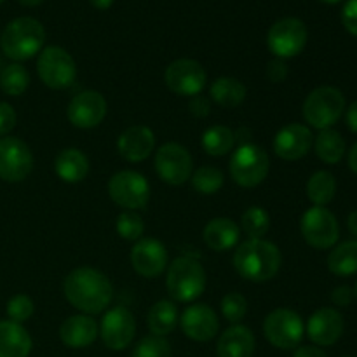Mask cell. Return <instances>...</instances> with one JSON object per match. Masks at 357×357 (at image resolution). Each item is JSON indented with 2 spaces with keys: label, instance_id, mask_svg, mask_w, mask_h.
Segmentation results:
<instances>
[{
  "label": "cell",
  "instance_id": "cell-42",
  "mask_svg": "<svg viewBox=\"0 0 357 357\" xmlns=\"http://www.w3.org/2000/svg\"><path fill=\"white\" fill-rule=\"evenodd\" d=\"M188 110H190L192 115H195L199 119L208 117L209 110H211V101H209V98L202 96V94H195V96L190 98Z\"/></svg>",
  "mask_w": 357,
  "mask_h": 357
},
{
  "label": "cell",
  "instance_id": "cell-8",
  "mask_svg": "<svg viewBox=\"0 0 357 357\" xmlns=\"http://www.w3.org/2000/svg\"><path fill=\"white\" fill-rule=\"evenodd\" d=\"M303 333H305V326H303L302 317L295 310L275 309L264 321V335L268 344L282 351L298 347Z\"/></svg>",
  "mask_w": 357,
  "mask_h": 357
},
{
  "label": "cell",
  "instance_id": "cell-31",
  "mask_svg": "<svg viewBox=\"0 0 357 357\" xmlns=\"http://www.w3.org/2000/svg\"><path fill=\"white\" fill-rule=\"evenodd\" d=\"M337 194V180L330 171H317L307 181V197L314 206L330 204Z\"/></svg>",
  "mask_w": 357,
  "mask_h": 357
},
{
  "label": "cell",
  "instance_id": "cell-22",
  "mask_svg": "<svg viewBox=\"0 0 357 357\" xmlns=\"http://www.w3.org/2000/svg\"><path fill=\"white\" fill-rule=\"evenodd\" d=\"M98 333H100L98 323L86 314L68 317L59 328V338L70 349L89 347L96 340Z\"/></svg>",
  "mask_w": 357,
  "mask_h": 357
},
{
  "label": "cell",
  "instance_id": "cell-40",
  "mask_svg": "<svg viewBox=\"0 0 357 357\" xmlns=\"http://www.w3.org/2000/svg\"><path fill=\"white\" fill-rule=\"evenodd\" d=\"M16 126V112L9 103L0 101V138L9 135Z\"/></svg>",
  "mask_w": 357,
  "mask_h": 357
},
{
  "label": "cell",
  "instance_id": "cell-10",
  "mask_svg": "<svg viewBox=\"0 0 357 357\" xmlns=\"http://www.w3.org/2000/svg\"><path fill=\"white\" fill-rule=\"evenodd\" d=\"M300 230L309 246L316 250H328L337 244L340 237V227L330 209L323 206H314L307 209L300 222Z\"/></svg>",
  "mask_w": 357,
  "mask_h": 357
},
{
  "label": "cell",
  "instance_id": "cell-5",
  "mask_svg": "<svg viewBox=\"0 0 357 357\" xmlns=\"http://www.w3.org/2000/svg\"><path fill=\"white\" fill-rule=\"evenodd\" d=\"M345 110V96L340 89L331 86H323L314 89L303 101V119L307 124L312 128L331 129V126L337 124Z\"/></svg>",
  "mask_w": 357,
  "mask_h": 357
},
{
  "label": "cell",
  "instance_id": "cell-52",
  "mask_svg": "<svg viewBox=\"0 0 357 357\" xmlns=\"http://www.w3.org/2000/svg\"><path fill=\"white\" fill-rule=\"evenodd\" d=\"M352 291H354V296L357 298V281H356V286H354V289H352Z\"/></svg>",
  "mask_w": 357,
  "mask_h": 357
},
{
  "label": "cell",
  "instance_id": "cell-49",
  "mask_svg": "<svg viewBox=\"0 0 357 357\" xmlns=\"http://www.w3.org/2000/svg\"><path fill=\"white\" fill-rule=\"evenodd\" d=\"M91 6L96 7V9H108V7H112V3H114V0H89Z\"/></svg>",
  "mask_w": 357,
  "mask_h": 357
},
{
  "label": "cell",
  "instance_id": "cell-9",
  "mask_svg": "<svg viewBox=\"0 0 357 357\" xmlns=\"http://www.w3.org/2000/svg\"><path fill=\"white\" fill-rule=\"evenodd\" d=\"M108 195L126 211H136L149 204L150 185L146 178L136 171H121L108 181Z\"/></svg>",
  "mask_w": 357,
  "mask_h": 357
},
{
  "label": "cell",
  "instance_id": "cell-41",
  "mask_svg": "<svg viewBox=\"0 0 357 357\" xmlns=\"http://www.w3.org/2000/svg\"><path fill=\"white\" fill-rule=\"evenodd\" d=\"M342 23L345 30L357 37V0H347L342 9Z\"/></svg>",
  "mask_w": 357,
  "mask_h": 357
},
{
  "label": "cell",
  "instance_id": "cell-37",
  "mask_svg": "<svg viewBox=\"0 0 357 357\" xmlns=\"http://www.w3.org/2000/svg\"><path fill=\"white\" fill-rule=\"evenodd\" d=\"M132 357H171V345L164 337L150 335L138 342Z\"/></svg>",
  "mask_w": 357,
  "mask_h": 357
},
{
  "label": "cell",
  "instance_id": "cell-1",
  "mask_svg": "<svg viewBox=\"0 0 357 357\" xmlns=\"http://www.w3.org/2000/svg\"><path fill=\"white\" fill-rule=\"evenodd\" d=\"M63 293L77 310L91 316L103 312L110 305L114 286L103 272L91 267H79L65 278Z\"/></svg>",
  "mask_w": 357,
  "mask_h": 357
},
{
  "label": "cell",
  "instance_id": "cell-45",
  "mask_svg": "<svg viewBox=\"0 0 357 357\" xmlns=\"http://www.w3.org/2000/svg\"><path fill=\"white\" fill-rule=\"evenodd\" d=\"M293 357H328L324 354V351H321L319 347H312V345H303L295 351Z\"/></svg>",
  "mask_w": 357,
  "mask_h": 357
},
{
  "label": "cell",
  "instance_id": "cell-44",
  "mask_svg": "<svg viewBox=\"0 0 357 357\" xmlns=\"http://www.w3.org/2000/svg\"><path fill=\"white\" fill-rule=\"evenodd\" d=\"M352 296H354V291L349 286H338V288L333 289L331 293V300H333L335 305L338 307H347L349 303L352 302Z\"/></svg>",
  "mask_w": 357,
  "mask_h": 357
},
{
  "label": "cell",
  "instance_id": "cell-12",
  "mask_svg": "<svg viewBox=\"0 0 357 357\" xmlns=\"http://www.w3.org/2000/svg\"><path fill=\"white\" fill-rule=\"evenodd\" d=\"M33 169V153L20 138H0V180L20 183Z\"/></svg>",
  "mask_w": 357,
  "mask_h": 357
},
{
  "label": "cell",
  "instance_id": "cell-13",
  "mask_svg": "<svg viewBox=\"0 0 357 357\" xmlns=\"http://www.w3.org/2000/svg\"><path fill=\"white\" fill-rule=\"evenodd\" d=\"M194 160L190 152L180 143H166L155 153V171L167 185H183L190 180Z\"/></svg>",
  "mask_w": 357,
  "mask_h": 357
},
{
  "label": "cell",
  "instance_id": "cell-20",
  "mask_svg": "<svg viewBox=\"0 0 357 357\" xmlns=\"http://www.w3.org/2000/svg\"><path fill=\"white\" fill-rule=\"evenodd\" d=\"M344 333V317L337 309H319L307 321V335L321 347H328L340 340Z\"/></svg>",
  "mask_w": 357,
  "mask_h": 357
},
{
  "label": "cell",
  "instance_id": "cell-34",
  "mask_svg": "<svg viewBox=\"0 0 357 357\" xmlns=\"http://www.w3.org/2000/svg\"><path fill=\"white\" fill-rule=\"evenodd\" d=\"M241 229L250 239H264V236L271 229V216L260 206L248 208L241 218Z\"/></svg>",
  "mask_w": 357,
  "mask_h": 357
},
{
  "label": "cell",
  "instance_id": "cell-51",
  "mask_svg": "<svg viewBox=\"0 0 357 357\" xmlns=\"http://www.w3.org/2000/svg\"><path fill=\"white\" fill-rule=\"evenodd\" d=\"M321 2H324V3H338V2H342V0H321Z\"/></svg>",
  "mask_w": 357,
  "mask_h": 357
},
{
  "label": "cell",
  "instance_id": "cell-16",
  "mask_svg": "<svg viewBox=\"0 0 357 357\" xmlns=\"http://www.w3.org/2000/svg\"><path fill=\"white\" fill-rule=\"evenodd\" d=\"M107 115V100L98 91H84L72 98L66 117L73 128L93 129L103 122Z\"/></svg>",
  "mask_w": 357,
  "mask_h": 357
},
{
  "label": "cell",
  "instance_id": "cell-15",
  "mask_svg": "<svg viewBox=\"0 0 357 357\" xmlns=\"http://www.w3.org/2000/svg\"><path fill=\"white\" fill-rule=\"evenodd\" d=\"M136 333V321L131 310L119 305L108 310L100 324V335L103 344L112 351H122L129 347Z\"/></svg>",
  "mask_w": 357,
  "mask_h": 357
},
{
  "label": "cell",
  "instance_id": "cell-35",
  "mask_svg": "<svg viewBox=\"0 0 357 357\" xmlns=\"http://www.w3.org/2000/svg\"><path fill=\"white\" fill-rule=\"evenodd\" d=\"M192 187L202 195H213L223 187V173L218 167L202 166L192 173Z\"/></svg>",
  "mask_w": 357,
  "mask_h": 357
},
{
  "label": "cell",
  "instance_id": "cell-21",
  "mask_svg": "<svg viewBox=\"0 0 357 357\" xmlns=\"http://www.w3.org/2000/svg\"><path fill=\"white\" fill-rule=\"evenodd\" d=\"M153 149H155V135L146 126H131L117 139L119 153L129 162H142L149 159Z\"/></svg>",
  "mask_w": 357,
  "mask_h": 357
},
{
  "label": "cell",
  "instance_id": "cell-26",
  "mask_svg": "<svg viewBox=\"0 0 357 357\" xmlns=\"http://www.w3.org/2000/svg\"><path fill=\"white\" fill-rule=\"evenodd\" d=\"M54 171L65 183H79L89 173V160L79 149H65L56 155Z\"/></svg>",
  "mask_w": 357,
  "mask_h": 357
},
{
  "label": "cell",
  "instance_id": "cell-17",
  "mask_svg": "<svg viewBox=\"0 0 357 357\" xmlns=\"http://www.w3.org/2000/svg\"><path fill=\"white\" fill-rule=\"evenodd\" d=\"M131 265L143 278H159L167 267L166 246L153 237H142L131 250Z\"/></svg>",
  "mask_w": 357,
  "mask_h": 357
},
{
  "label": "cell",
  "instance_id": "cell-32",
  "mask_svg": "<svg viewBox=\"0 0 357 357\" xmlns=\"http://www.w3.org/2000/svg\"><path fill=\"white\" fill-rule=\"evenodd\" d=\"M314 149L324 164H338L345 155V139L335 129H324L316 138Z\"/></svg>",
  "mask_w": 357,
  "mask_h": 357
},
{
  "label": "cell",
  "instance_id": "cell-29",
  "mask_svg": "<svg viewBox=\"0 0 357 357\" xmlns=\"http://www.w3.org/2000/svg\"><path fill=\"white\" fill-rule=\"evenodd\" d=\"M201 145L208 155L222 157L232 152L236 145V132L227 126H211L202 132Z\"/></svg>",
  "mask_w": 357,
  "mask_h": 357
},
{
  "label": "cell",
  "instance_id": "cell-18",
  "mask_svg": "<svg viewBox=\"0 0 357 357\" xmlns=\"http://www.w3.org/2000/svg\"><path fill=\"white\" fill-rule=\"evenodd\" d=\"M180 326L185 337L194 342H209L216 337L220 328L218 316L206 303H195L185 309L180 317Z\"/></svg>",
  "mask_w": 357,
  "mask_h": 357
},
{
  "label": "cell",
  "instance_id": "cell-2",
  "mask_svg": "<svg viewBox=\"0 0 357 357\" xmlns=\"http://www.w3.org/2000/svg\"><path fill=\"white\" fill-rule=\"evenodd\" d=\"M234 268L251 282H267L278 275L282 257L274 243L265 239H248L234 253Z\"/></svg>",
  "mask_w": 357,
  "mask_h": 357
},
{
  "label": "cell",
  "instance_id": "cell-30",
  "mask_svg": "<svg viewBox=\"0 0 357 357\" xmlns=\"http://www.w3.org/2000/svg\"><path fill=\"white\" fill-rule=\"evenodd\" d=\"M328 268L340 278L357 274V241L338 244L328 257Z\"/></svg>",
  "mask_w": 357,
  "mask_h": 357
},
{
  "label": "cell",
  "instance_id": "cell-24",
  "mask_svg": "<svg viewBox=\"0 0 357 357\" xmlns=\"http://www.w3.org/2000/svg\"><path fill=\"white\" fill-rule=\"evenodd\" d=\"M204 243L213 251H229L239 243L241 229L230 218H213L204 227Z\"/></svg>",
  "mask_w": 357,
  "mask_h": 357
},
{
  "label": "cell",
  "instance_id": "cell-28",
  "mask_svg": "<svg viewBox=\"0 0 357 357\" xmlns=\"http://www.w3.org/2000/svg\"><path fill=\"white\" fill-rule=\"evenodd\" d=\"M150 333L155 337H166V335L173 333L174 328L178 326V307L176 303L171 300H160L155 305L150 309L149 319Z\"/></svg>",
  "mask_w": 357,
  "mask_h": 357
},
{
  "label": "cell",
  "instance_id": "cell-7",
  "mask_svg": "<svg viewBox=\"0 0 357 357\" xmlns=\"http://www.w3.org/2000/svg\"><path fill=\"white\" fill-rule=\"evenodd\" d=\"M37 72L42 82L56 91L66 89L77 79V65L68 51L58 45H49L38 54Z\"/></svg>",
  "mask_w": 357,
  "mask_h": 357
},
{
  "label": "cell",
  "instance_id": "cell-48",
  "mask_svg": "<svg viewBox=\"0 0 357 357\" xmlns=\"http://www.w3.org/2000/svg\"><path fill=\"white\" fill-rule=\"evenodd\" d=\"M347 225H349V230H351V232L357 237V209H356V211H352L351 215H349Z\"/></svg>",
  "mask_w": 357,
  "mask_h": 357
},
{
  "label": "cell",
  "instance_id": "cell-11",
  "mask_svg": "<svg viewBox=\"0 0 357 357\" xmlns=\"http://www.w3.org/2000/svg\"><path fill=\"white\" fill-rule=\"evenodd\" d=\"M272 54L279 59L295 58L307 44V26L298 17H282L275 21L267 35Z\"/></svg>",
  "mask_w": 357,
  "mask_h": 357
},
{
  "label": "cell",
  "instance_id": "cell-3",
  "mask_svg": "<svg viewBox=\"0 0 357 357\" xmlns=\"http://www.w3.org/2000/svg\"><path fill=\"white\" fill-rule=\"evenodd\" d=\"M45 42V30L40 21L33 17H17L3 30L0 45L7 58L26 61L38 54Z\"/></svg>",
  "mask_w": 357,
  "mask_h": 357
},
{
  "label": "cell",
  "instance_id": "cell-19",
  "mask_svg": "<svg viewBox=\"0 0 357 357\" xmlns=\"http://www.w3.org/2000/svg\"><path fill=\"white\" fill-rule=\"evenodd\" d=\"M314 145V136L310 129L303 124L284 126L274 138V152L282 160H298L310 152Z\"/></svg>",
  "mask_w": 357,
  "mask_h": 357
},
{
  "label": "cell",
  "instance_id": "cell-46",
  "mask_svg": "<svg viewBox=\"0 0 357 357\" xmlns=\"http://www.w3.org/2000/svg\"><path fill=\"white\" fill-rule=\"evenodd\" d=\"M347 126L349 129H351L352 132H356L357 135V101L349 107L347 110Z\"/></svg>",
  "mask_w": 357,
  "mask_h": 357
},
{
  "label": "cell",
  "instance_id": "cell-14",
  "mask_svg": "<svg viewBox=\"0 0 357 357\" xmlns=\"http://www.w3.org/2000/svg\"><path fill=\"white\" fill-rule=\"evenodd\" d=\"M166 86L178 96H195L201 94L208 82V73L204 66L195 59H176L171 63L164 73Z\"/></svg>",
  "mask_w": 357,
  "mask_h": 357
},
{
  "label": "cell",
  "instance_id": "cell-53",
  "mask_svg": "<svg viewBox=\"0 0 357 357\" xmlns=\"http://www.w3.org/2000/svg\"><path fill=\"white\" fill-rule=\"evenodd\" d=\"M3 2V0H0V3H2Z\"/></svg>",
  "mask_w": 357,
  "mask_h": 357
},
{
  "label": "cell",
  "instance_id": "cell-36",
  "mask_svg": "<svg viewBox=\"0 0 357 357\" xmlns=\"http://www.w3.org/2000/svg\"><path fill=\"white\" fill-rule=\"evenodd\" d=\"M117 234L126 241H139L145 232L143 218L136 211H124L117 216Z\"/></svg>",
  "mask_w": 357,
  "mask_h": 357
},
{
  "label": "cell",
  "instance_id": "cell-27",
  "mask_svg": "<svg viewBox=\"0 0 357 357\" xmlns=\"http://www.w3.org/2000/svg\"><path fill=\"white\" fill-rule=\"evenodd\" d=\"M209 96L223 108H236L246 100V87L234 77H220L209 87Z\"/></svg>",
  "mask_w": 357,
  "mask_h": 357
},
{
  "label": "cell",
  "instance_id": "cell-33",
  "mask_svg": "<svg viewBox=\"0 0 357 357\" xmlns=\"http://www.w3.org/2000/svg\"><path fill=\"white\" fill-rule=\"evenodd\" d=\"M30 86V73L20 63L7 65L0 73V89L9 96H21Z\"/></svg>",
  "mask_w": 357,
  "mask_h": 357
},
{
  "label": "cell",
  "instance_id": "cell-39",
  "mask_svg": "<svg viewBox=\"0 0 357 357\" xmlns=\"http://www.w3.org/2000/svg\"><path fill=\"white\" fill-rule=\"evenodd\" d=\"M33 312L35 305L30 296L26 295H16L7 302V316H9V321H13V323H24V321H28L33 316Z\"/></svg>",
  "mask_w": 357,
  "mask_h": 357
},
{
  "label": "cell",
  "instance_id": "cell-43",
  "mask_svg": "<svg viewBox=\"0 0 357 357\" xmlns=\"http://www.w3.org/2000/svg\"><path fill=\"white\" fill-rule=\"evenodd\" d=\"M267 77L268 80L274 84L282 82V80L288 77V66H286L284 59H279V58L272 59V61L267 65Z\"/></svg>",
  "mask_w": 357,
  "mask_h": 357
},
{
  "label": "cell",
  "instance_id": "cell-38",
  "mask_svg": "<svg viewBox=\"0 0 357 357\" xmlns=\"http://www.w3.org/2000/svg\"><path fill=\"white\" fill-rule=\"evenodd\" d=\"M248 312V302L241 293H227L222 300V314L229 323L237 324Z\"/></svg>",
  "mask_w": 357,
  "mask_h": 357
},
{
  "label": "cell",
  "instance_id": "cell-6",
  "mask_svg": "<svg viewBox=\"0 0 357 357\" xmlns=\"http://www.w3.org/2000/svg\"><path fill=\"white\" fill-rule=\"evenodd\" d=\"M230 176L239 187L253 188L264 183L268 174L271 160L261 146L243 143L230 157Z\"/></svg>",
  "mask_w": 357,
  "mask_h": 357
},
{
  "label": "cell",
  "instance_id": "cell-47",
  "mask_svg": "<svg viewBox=\"0 0 357 357\" xmlns=\"http://www.w3.org/2000/svg\"><path fill=\"white\" fill-rule=\"evenodd\" d=\"M349 167H351L352 173L357 174V143L352 146L351 152H349Z\"/></svg>",
  "mask_w": 357,
  "mask_h": 357
},
{
  "label": "cell",
  "instance_id": "cell-4",
  "mask_svg": "<svg viewBox=\"0 0 357 357\" xmlns=\"http://www.w3.org/2000/svg\"><path fill=\"white\" fill-rule=\"evenodd\" d=\"M206 272L192 257H178L167 268L166 286L171 298L176 302H194L206 289Z\"/></svg>",
  "mask_w": 357,
  "mask_h": 357
},
{
  "label": "cell",
  "instance_id": "cell-25",
  "mask_svg": "<svg viewBox=\"0 0 357 357\" xmlns=\"http://www.w3.org/2000/svg\"><path fill=\"white\" fill-rule=\"evenodd\" d=\"M31 337L21 324L0 321V357H28Z\"/></svg>",
  "mask_w": 357,
  "mask_h": 357
},
{
  "label": "cell",
  "instance_id": "cell-50",
  "mask_svg": "<svg viewBox=\"0 0 357 357\" xmlns=\"http://www.w3.org/2000/svg\"><path fill=\"white\" fill-rule=\"evenodd\" d=\"M17 2L23 3V6H26V7H37V6H40L44 0H17Z\"/></svg>",
  "mask_w": 357,
  "mask_h": 357
},
{
  "label": "cell",
  "instance_id": "cell-23",
  "mask_svg": "<svg viewBox=\"0 0 357 357\" xmlns=\"http://www.w3.org/2000/svg\"><path fill=\"white\" fill-rule=\"evenodd\" d=\"M255 335L243 324H234L225 330L216 345L218 357H253Z\"/></svg>",
  "mask_w": 357,
  "mask_h": 357
}]
</instances>
